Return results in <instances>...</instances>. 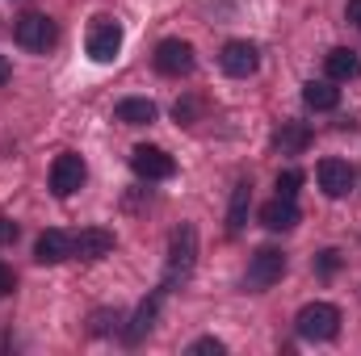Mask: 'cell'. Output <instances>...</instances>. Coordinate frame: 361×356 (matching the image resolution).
<instances>
[{
    "label": "cell",
    "instance_id": "cell-1",
    "mask_svg": "<svg viewBox=\"0 0 361 356\" xmlns=\"http://www.w3.org/2000/svg\"><path fill=\"white\" fill-rule=\"evenodd\" d=\"M294 331L311 344H328V340L341 336V310L332 302H307L294 319Z\"/></svg>",
    "mask_w": 361,
    "mask_h": 356
},
{
    "label": "cell",
    "instance_id": "cell-2",
    "mask_svg": "<svg viewBox=\"0 0 361 356\" xmlns=\"http://www.w3.org/2000/svg\"><path fill=\"white\" fill-rule=\"evenodd\" d=\"M197 260V231L193 227H177L173 239H169V272H164V285H177L193 272Z\"/></svg>",
    "mask_w": 361,
    "mask_h": 356
},
{
    "label": "cell",
    "instance_id": "cell-3",
    "mask_svg": "<svg viewBox=\"0 0 361 356\" xmlns=\"http://www.w3.org/2000/svg\"><path fill=\"white\" fill-rule=\"evenodd\" d=\"M13 38H17V46H25V51H51L55 38H59V30H55V21H51L47 13H25V17H17Z\"/></svg>",
    "mask_w": 361,
    "mask_h": 356
},
{
    "label": "cell",
    "instance_id": "cell-4",
    "mask_svg": "<svg viewBox=\"0 0 361 356\" xmlns=\"http://www.w3.org/2000/svg\"><path fill=\"white\" fill-rule=\"evenodd\" d=\"M85 46H89L92 63H114V59H118V51H122V25H118V21H109V17H97V21L89 25Z\"/></svg>",
    "mask_w": 361,
    "mask_h": 356
},
{
    "label": "cell",
    "instance_id": "cell-5",
    "mask_svg": "<svg viewBox=\"0 0 361 356\" xmlns=\"http://www.w3.org/2000/svg\"><path fill=\"white\" fill-rule=\"evenodd\" d=\"M286 276V252L277 248H261L252 260H248V272H244V285L248 289H269Z\"/></svg>",
    "mask_w": 361,
    "mask_h": 356
},
{
    "label": "cell",
    "instance_id": "cell-6",
    "mask_svg": "<svg viewBox=\"0 0 361 356\" xmlns=\"http://www.w3.org/2000/svg\"><path fill=\"white\" fill-rule=\"evenodd\" d=\"M85 180H89V168H85V160L76 151L55 155V164H51V193L55 197H72Z\"/></svg>",
    "mask_w": 361,
    "mask_h": 356
},
{
    "label": "cell",
    "instance_id": "cell-7",
    "mask_svg": "<svg viewBox=\"0 0 361 356\" xmlns=\"http://www.w3.org/2000/svg\"><path fill=\"white\" fill-rule=\"evenodd\" d=\"M193 63H197V59H193V46H189V42H180V38H164V42H160V46H156V72H160V76H189V72H193Z\"/></svg>",
    "mask_w": 361,
    "mask_h": 356
},
{
    "label": "cell",
    "instance_id": "cell-8",
    "mask_svg": "<svg viewBox=\"0 0 361 356\" xmlns=\"http://www.w3.org/2000/svg\"><path fill=\"white\" fill-rule=\"evenodd\" d=\"M130 168H135V177H143V180H169L177 172V160L164 147H135L130 151Z\"/></svg>",
    "mask_w": 361,
    "mask_h": 356
},
{
    "label": "cell",
    "instance_id": "cell-9",
    "mask_svg": "<svg viewBox=\"0 0 361 356\" xmlns=\"http://www.w3.org/2000/svg\"><path fill=\"white\" fill-rule=\"evenodd\" d=\"M219 68H223L227 76L244 80V76H252V72L261 68V51H257L252 42L235 38V42H227V46H223V55H219Z\"/></svg>",
    "mask_w": 361,
    "mask_h": 356
},
{
    "label": "cell",
    "instance_id": "cell-10",
    "mask_svg": "<svg viewBox=\"0 0 361 356\" xmlns=\"http://www.w3.org/2000/svg\"><path fill=\"white\" fill-rule=\"evenodd\" d=\"M114 252V235L105 227H85L80 235H72V256L76 260H101Z\"/></svg>",
    "mask_w": 361,
    "mask_h": 356
},
{
    "label": "cell",
    "instance_id": "cell-11",
    "mask_svg": "<svg viewBox=\"0 0 361 356\" xmlns=\"http://www.w3.org/2000/svg\"><path fill=\"white\" fill-rule=\"evenodd\" d=\"M315 177H319V189L328 197H349V189H353V168L345 160H319Z\"/></svg>",
    "mask_w": 361,
    "mask_h": 356
},
{
    "label": "cell",
    "instance_id": "cell-12",
    "mask_svg": "<svg viewBox=\"0 0 361 356\" xmlns=\"http://www.w3.org/2000/svg\"><path fill=\"white\" fill-rule=\"evenodd\" d=\"M68 256H72V239H68L63 231L51 227V231L38 235V243H34V260H38V265H63Z\"/></svg>",
    "mask_w": 361,
    "mask_h": 356
},
{
    "label": "cell",
    "instance_id": "cell-13",
    "mask_svg": "<svg viewBox=\"0 0 361 356\" xmlns=\"http://www.w3.org/2000/svg\"><path fill=\"white\" fill-rule=\"evenodd\" d=\"M261 222H265V231H294L298 227L294 197H273L269 205H261Z\"/></svg>",
    "mask_w": 361,
    "mask_h": 356
},
{
    "label": "cell",
    "instance_id": "cell-14",
    "mask_svg": "<svg viewBox=\"0 0 361 356\" xmlns=\"http://www.w3.org/2000/svg\"><path fill=\"white\" fill-rule=\"evenodd\" d=\"M302 105L315 109V113H332V109L341 105L336 80H311V84H302Z\"/></svg>",
    "mask_w": 361,
    "mask_h": 356
},
{
    "label": "cell",
    "instance_id": "cell-15",
    "mask_svg": "<svg viewBox=\"0 0 361 356\" xmlns=\"http://www.w3.org/2000/svg\"><path fill=\"white\" fill-rule=\"evenodd\" d=\"M156 101H147V96H126V101H118V122H126V126H152L156 122Z\"/></svg>",
    "mask_w": 361,
    "mask_h": 356
},
{
    "label": "cell",
    "instance_id": "cell-16",
    "mask_svg": "<svg viewBox=\"0 0 361 356\" xmlns=\"http://www.w3.org/2000/svg\"><path fill=\"white\" fill-rule=\"evenodd\" d=\"M324 68H328V80H357V76H361V59H357V51H345V46L328 51Z\"/></svg>",
    "mask_w": 361,
    "mask_h": 356
},
{
    "label": "cell",
    "instance_id": "cell-17",
    "mask_svg": "<svg viewBox=\"0 0 361 356\" xmlns=\"http://www.w3.org/2000/svg\"><path fill=\"white\" fill-rule=\"evenodd\" d=\"M248 205H252V184L240 180V184L231 189V205H227V231H231V235L244 231V222H248Z\"/></svg>",
    "mask_w": 361,
    "mask_h": 356
},
{
    "label": "cell",
    "instance_id": "cell-18",
    "mask_svg": "<svg viewBox=\"0 0 361 356\" xmlns=\"http://www.w3.org/2000/svg\"><path fill=\"white\" fill-rule=\"evenodd\" d=\"M307 143H311V130H307L302 122H281V130L273 134V147H277L281 155H298Z\"/></svg>",
    "mask_w": 361,
    "mask_h": 356
},
{
    "label": "cell",
    "instance_id": "cell-19",
    "mask_svg": "<svg viewBox=\"0 0 361 356\" xmlns=\"http://www.w3.org/2000/svg\"><path fill=\"white\" fill-rule=\"evenodd\" d=\"M156 314H160V293H152V298H147V302H143V306L135 310V319H130V331H126V340H130V344H139V340H143V336H147V331L156 327Z\"/></svg>",
    "mask_w": 361,
    "mask_h": 356
},
{
    "label": "cell",
    "instance_id": "cell-20",
    "mask_svg": "<svg viewBox=\"0 0 361 356\" xmlns=\"http://www.w3.org/2000/svg\"><path fill=\"white\" fill-rule=\"evenodd\" d=\"M298 184H302V172H298V168L277 172V197H294V193H298Z\"/></svg>",
    "mask_w": 361,
    "mask_h": 356
},
{
    "label": "cell",
    "instance_id": "cell-21",
    "mask_svg": "<svg viewBox=\"0 0 361 356\" xmlns=\"http://www.w3.org/2000/svg\"><path fill=\"white\" fill-rule=\"evenodd\" d=\"M189 352L193 356H223L227 352V344H223V340H214V336H202V340H193V344H189Z\"/></svg>",
    "mask_w": 361,
    "mask_h": 356
},
{
    "label": "cell",
    "instance_id": "cell-22",
    "mask_svg": "<svg viewBox=\"0 0 361 356\" xmlns=\"http://www.w3.org/2000/svg\"><path fill=\"white\" fill-rule=\"evenodd\" d=\"M341 268V252H319V260H315V272H324V276H332Z\"/></svg>",
    "mask_w": 361,
    "mask_h": 356
},
{
    "label": "cell",
    "instance_id": "cell-23",
    "mask_svg": "<svg viewBox=\"0 0 361 356\" xmlns=\"http://www.w3.org/2000/svg\"><path fill=\"white\" fill-rule=\"evenodd\" d=\"M13 289H17V276H13V268L0 260V298H8Z\"/></svg>",
    "mask_w": 361,
    "mask_h": 356
},
{
    "label": "cell",
    "instance_id": "cell-24",
    "mask_svg": "<svg viewBox=\"0 0 361 356\" xmlns=\"http://www.w3.org/2000/svg\"><path fill=\"white\" fill-rule=\"evenodd\" d=\"M13 239H17V222L0 214V248H4V243H13Z\"/></svg>",
    "mask_w": 361,
    "mask_h": 356
},
{
    "label": "cell",
    "instance_id": "cell-25",
    "mask_svg": "<svg viewBox=\"0 0 361 356\" xmlns=\"http://www.w3.org/2000/svg\"><path fill=\"white\" fill-rule=\"evenodd\" d=\"M345 13H349V21L361 30V0H349V8H345Z\"/></svg>",
    "mask_w": 361,
    "mask_h": 356
},
{
    "label": "cell",
    "instance_id": "cell-26",
    "mask_svg": "<svg viewBox=\"0 0 361 356\" xmlns=\"http://www.w3.org/2000/svg\"><path fill=\"white\" fill-rule=\"evenodd\" d=\"M8 72H13V68H8V59H4V55H0V84H4V80H8Z\"/></svg>",
    "mask_w": 361,
    "mask_h": 356
}]
</instances>
